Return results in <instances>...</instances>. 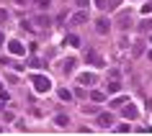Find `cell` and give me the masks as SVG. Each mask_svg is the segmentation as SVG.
Returning a JSON list of instances; mask_svg holds the SVG:
<instances>
[{
	"instance_id": "obj_28",
	"label": "cell",
	"mask_w": 152,
	"mask_h": 136,
	"mask_svg": "<svg viewBox=\"0 0 152 136\" xmlns=\"http://www.w3.org/2000/svg\"><path fill=\"white\" fill-rule=\"evenodd\" d=\"M16 5H28V0H13Z\"/></svg>"
},
{
	"instance_id": "obj_22",
	"label": "cell",
	"mask_w": 152,
	"mask_h": 136,
	"mask_svg": "<svg viewBox=\"0 0 152 136\" xmlns=\"http://www.w3.org/2000/svg\"><path fill=\"white\" fill-rule=\"evenodd\" d=\"M93 3H96L98 8H108V0H93Z\"/></svg>"
},
{
	"instance_id": "obj_6",
	"label": "cell",
	"mask_w": 152,
	"mask_h": 136,
	"mask_svg": "<svg viewBox=\"0 0 152 136\" xmlns=\"http://www.w3.org/2000/svg\"><path fill=\"white\" fill-rule=\"evenodd\" d=\"M111 123H113L111 113H101V116H98V126H101V128H111Z\"/></svg>"
},
{
	"instance_id": "obj_1",
	"label": "cell",
	"mask_w": 152,
	"mask_h": 136,
	"mask_svg": "<svg viewBox=\"0 0 152 136\" xmlns=\"http://www.w3.org/2000/svg\"><path fill=\"white\" fill-rule=\"evenodd\" d=\"M31 85H34V90H36V93H49V90H52V82H49L47 75H34Z\"/></svg>"
},
{
	"instance_id": "obj_9",
	"label": "cell",
	"mask_w": 152,
	"mask_h": 136,
	"mask_svg": "<svg viewBox=\"0 0 152 136\" xmlns=\"http://www.w3.org/2000/svg\"><path fill=\"white\" fill-rule=\"evenodd\" d=\"M75 62H77V59H72V56H67V59H64V64H62V69L67 75H72L75 72Z\"/></svg>"
},
{
	"instance_id": "obj_10",
	"label": "cell",
	"mask_w": 152,
	"mask_h": 136,
	"mask_svg": "<svg viewBox=\"0 0 152 136\" xmlns=\"http://www.w3.org/2000/svg\"><path fill=\"white\" fill-rule=\"evenodd\" d=\"M34 21H36V26H39V28H49V23H52V21H49V16H44V13H41V16H36Z\"/></svg>"
},
{
	"instance_id": "obj_17",
	"label": "cell",
	"mask_w": 152,
	"mask_h": 136,
	"mask_svg": "<svg viewBox=\"0 0 152 136\" xmlns=\"http://www.w3.org/2000/svg\"><path fill=\"white\" fill-rule=\"evenodd\" d=\"M90 100H96V103H103V93H101V90H93V93H90Z\"/></svg>"
},
{
	"instance_id": "obj_21",
	"label": "cell",
	"mask_w": 152,
	"mask_h": 136,
	"mask_svg": "<svg viewBox=\"0 0 152 136\" xmlns=\"http://www.w3.org/2000/svg\"><path fill=\"white\" fill-rule=\"evenodd\" d=\"M116 131H119V134H126V131H129V123H119V126H116Z\"/></svg>"
},
{
	"instance_id": "obj_32",
	"label": "cell",
	"mask_w": 152,
	"mask_h": 136,
	"mask_svg": "<svg viewBox=\"0 0 152 136\" xmlns=\"http://www.w3.org/2000/svg\"><path fill=\"white\" fill-rule=\"evenodd\" d=\"M0 131H3V128H0Z\"/></svg>"
},
{
	"instance_id": "obj_16",
	"label": "cell",
	"mask_w": 152,
	"mask_h": 136,
	"mask_svg": "<svg viewBox=\"0 0 152 136\" xmlns=\"http://www.w3.org/2000/svg\"><path fill=\"white\" fill-rule=\"evenodd\" d=\"M67 44H70V46H80V36L70 33V36H67Z\"/></svg>"
},
{
	"instance_id": "obj_24",
	"label": "cell",
	"mask_w": 152,
	"mask_h": 136,
	"mask_svg": "<svg viewBox=\"0 0 152 136\" xmlns=\"http://www.w3.org/2000/svg\"><path fill=\"white\" fill-rule=\"evenodd\" d=\"M0 21H8V10L5 8H0Z\"/></svg>"
},
{
	"instance_id": "obj_26",
	"label": "cell",
	"mask_w": 152,
	"mask_h": 136,
	"mask_svg": "<svg viewBox=\"0 0 152 136\" xmlns=\"http://www.w3.org/2000/svg\"><path fill=\"white\" fill-rule=\"evenodd\" d=\"M75 3H77V8H85V5H88L90 0H75Z\"/></svg>"
},
{
	"instance_id": "obj_12",
	"label": "cell",
	"mask_w": 152,
	"mask_h": 136,
	"mask_svg": "<svg viewBox=\"0 0 152 136\" xmlns=\"http://www.w3.org/2000/svg\"><path fill=\"white\" fill-rule=\"evenodd\" d=\"M54 123H57V126H67V123H70V116H64V113H57V116H54Z\"/></svg>"
},
{
	"instance_id": "obj_7",
	"label": "cell",
	"mask_w": 152,
	"mask_h": 136,
	"mask_svg": "<svg viewBox=\"0 0 152 136\" xmlns=\"http://www.w3.org/2000/svg\"><path fill=\"white\" fill-rule=\"evenodd\" d=\"M8 49H10V54H16V56L26 54V46L21 44V41H10V44H8Z\"/></svg>"
},
{
	"instance_id": "obj_23",
	"label": "cell",
	"mask_w": 152,
	"mask_h": 136,
	"mask_svg": "<svg viewBox=\"0 0 152 136\" xmlns=\"http://www.w3.org/2000/svg\"><path fill=\"white\" fill-rule=\"evenodd\" d=\"M28 67H34V69H39V67H41V62H39V59H31V62H28Z\"/></svg>"
},
{
	"instance_id": "obj_13",
	"label": "cell",
	"mask_w": 152,
	"mask_h": 136,
	"mask_svg": "<svg viewBox=\"0 0 152 136\" xmlns=\"http://www.w3.org/2000/svg\"><path fill=\"white\" fill-rule=\"evenodd\" d=\"M119 26H121V28H129V26H132V16H129V13H124V16H121V21H119Z\"/></svg>"
},
{
	"instance_id": "obj_14",
	"label": "cell",
	"mask_w": 152,
	"mask_h": 136,
	"mask_svg": "<svg viewBox=\"0 0 152 136\" xmlns=\"http://www.w3.org/2000/svg\"><path fill=\"white\" fill-rule=\"evenodd\" d=\"M132 54H134V56H142V54H144V41L134 44V49H132Z\"/></svg>"
},
{
	"instance_id": "obj_3",
	"label": "cell",
	"mask_w": 152,
	"mask_h": 136,
	"mask_svg": "<svg viewBox=\"0 0 152 136\" xmlns=\"http://www.w3.org/2000/svg\"><path fill=\"white\" fill-rule=\"evenodd\" d=\"M121 113H124V118L132 121V118H137V116H139V108H137L134 103H124V105H121Z\"/></svg>"
},
{
	"instance_id": "obj_2",
	"label": "cell",
	"mask_w": 152,
	"mask_h": 136,
	"mask_svg": "<svg viewBox=\"0 0 152 136\" xmlns=\"http://www.w3.org/2000/svg\"><path fill=\"white\" fill-rule=\"evenodd\" d=\"M85 59H88V64H90V67H98V69H103V67H106L103 56L98 54V51H93V49H90L88 54H85Z\"/></svg>"
},
{
	"instance_id": "obj_19",
	"label": "cell",
	"mask_w": 152,
	"mask_h": 136,
	"mask_svg": "<svg viewBox=\"0 0 152 136\" xmlns=\"http://www.w3.org/2000/svg\"><path fill=\"white\" fill-rule=\"evenodd\" d=\"M36 5H39V8H41V10H47V8H49V5H52V0H36Z\"/></svg>"
},
{
	"instance_id": "obj_30",
	"label": "cell",
	"mask_w": 152,
	"mask_h": 136,
	"mask_svg": "<svg viewBox=\"0 0 152 136\" xmlns=\"http://www.w3.org/2000/svg\"><path fill=\"white\" fill-rule=\"evenodd\" d=\"M147 56H150V59H152V51H150V54H147Z\"/></svg>"
},
{
	"instance_id": "obj_29",
	"label": "cell",
	"mask_w": 152,
	"mask_h": 136,
	"mask_svg": "<svg viewBox=\"0 0 152 136\" xmlns=\"http://www.w3.org/2000/svg\"><path fill=\"white\" fill-rule=\"evenodd\" d=\"M3 41H5V36H3V33H0V46H3Z\"/></svg>"
},
{
	"instance_id": "obj_18",
	"label": "cell",
	"mask_w": 152,
	"mask_h": 136,
	"mask_svg": "<svg viewBox=\"0 0 152 136\" xmlns=\"http://www.w3.org/2000/svg\"><path fill=\"white\" fill-rule=\"evenodd\" d=\"M57 95L62 98V100H70V98H72V93H70V90H64V88H59V90H57Z\"/></svg>"
},
{
	"instance_id": "obj_15",
	"label": "cell",
	"mask_w": 152,
	"mask_h": 136,
	"mask_svg": "<svg viewBox=\"0 0 152 136\" xmlns=\"http://www.w3.org/2000/svg\"><path fill=\"white\" fill-rule=\"evenodd\" d=\"M139 31H152V18H144L139 23Z\"/></svg>"
},
{
	"instance_id": "obj_20",
	"label": "cell",
	"mask_w": 152,
	"mask_h": 136,
	"mask_svg": "<svg viewBox=\"0 0 152 136\" xmlns=\"http://www.w3.org/2000/svg\"><path fill=\"white\" fill-rule=\"evenodd\" d=\"M119 85H121V82L111 80V82H108V93H116V90H119Z\"/></svg>"
},
{
	"instance_id": "obj_8",
	"label": "cell",
	"mask_w": 152,
	"mask_h": 136,
	"mask_svg": "<svg viewBox=\"0 0 152 136\" xmlns=\"http://www.w3.org/2000/svg\"><path fill=\"white\" fill-rule=\"evenodd\" d=\"M85 21H88V13H85V10H75V13H72V21H70V23H77V26H80V23H85Z\"/></svg>"
},
{
	"instance_id": "obj_11",
	"label": "cell",
	"mask_w": 152,
	"mask_h": 136,
	"mask_svg": "<svg viewBox=\"0 0 152 136\" xmlns=\"http://www.w3.org/2000/svg\"><path fill=\"white\" fill-rule=\"evenodd\" d=\"M124 103H129V98H126V95H116V98H113V100H111L108 105H111V108H121Z\"/></svg>"
},
{
	"instance_id": "obj_27",
	"label": "cell",
	"mask_w": 152,
	"mask_h": 136,
	"mask_svg": "<svg viewBox=\"0 0 152 136\" xmlns=\"http://www.w3.org/2000/svg\"><path fill=\"white\" fill-rule=\"evenodd\" d=\"M0 100H8V93L3 90V85H0Z\"/></svg>"
},
{
	"instance_id": "obj_4",
	"label": "cell",
	"mask_w": 152,
	"mask_h": 136,
	"mask_svg": "<svg viewBox=\"0 0 152 136\" xmlns=\"http://www.w3.org/2000/svg\"><path fill=\"white\" fill-rule=\"evenodd\" d=\"M77 82L85 85V88H90V85H96V82H98V77L93 72H83V75H77Z\"/></svg>"
},
{
	"instance_id": "obj_25",
	"label": "cell",
	"mask_w": 152,
	"mask_h": 136,
	"mask_svg": "<svg viewBox=\"0 0 152 136\" xmlns=\"http://www.w3.org/2000/svg\"><path fill=\"white\" fill-rule=\"evenodd\" d=\"M121 5V0H108V8H119Z\"/></svg>"
},
{
	"instance_id": "obj_5",
	"label": "cell",
	"mask_w": 152,
	"mask_h": 136,
	"mask_svg": "<svg viewBox=\"0 0 152 136\" xmlns=\"http://www.w3.org/2000/svg\"><path fill=\"white\" fill-rule=\"evenodd\" d=\"M96 31L98 33H108L111 31V21H108V18H98L96 21Z\"/></svg>"
},
{
	"instance_id": "obj_31",
	"label": "cell",
	"mask_w": 152,
	"mask_h": 136,
	"mask_svg": "<svg viewBox=\"0 0 152 136\" xmlns=\"http://www.w3.org/2000/svg\"><path fill=\"white\" fill-rule=\"evenodd\" d=\"M150 41H152V36H150Z\"/></svg>"
}]
</instances>
